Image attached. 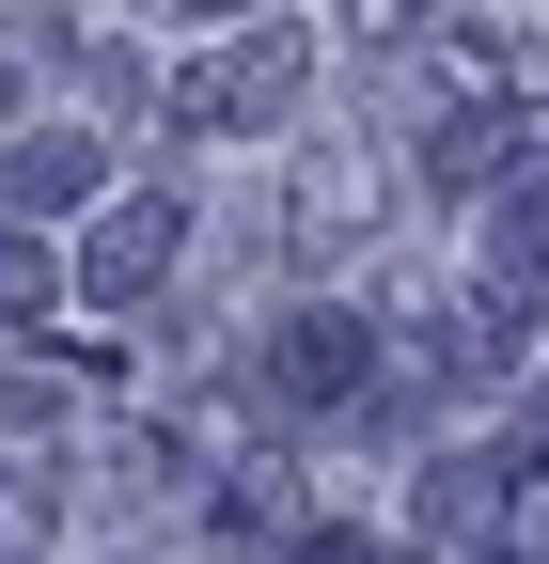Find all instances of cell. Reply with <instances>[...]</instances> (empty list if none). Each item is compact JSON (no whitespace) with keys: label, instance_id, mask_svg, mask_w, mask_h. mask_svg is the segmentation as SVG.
<instances>
[{"label":"cell","instance_id":"cell-4","mask_svg":"<svg viewBox=\"0 0 549 564\" xmlns=\"http://www.w3.org/2000/svg\"><path fill=\"white\" fill-rule=\"evenodd\" d=\"M32 299H47V251H32V236H0V314H32Z\"/></svg>","mask_w":549,"mask_h":564},{"label":"cell","instance_id":"cell-1","mask_svg":"<svg viewBox=\"0 0 549 564\" xmlns=\"http://www.w3.org/2000/svg\"><path fill=\"white\" fill-rule=\"evenodd\" d=\"M158 251H173V220H158V204H126V220L95 236V299H142V282H158Z\"/></svg>","mask_w":549,"mask_h":564},{"label":"cell","instance_id":"cell-3","mask_svg":"<svg viewBox=\"0 0 549 564\" xmlns=\"http://www.w3.org/2000/svg\"><path fill=\"white\" fill-rule=\"evenodd\" d=\"M95 188V158H79V141H63V158H17V204H79Z\"/></svg>","mask_w":549,"mask_h":564},{"label":"cell","instance_id":"cell-2","mask_svg":"<svg viewBox=\"0 0 549 564\" xmlns=\"http://www.w3.org/2000/svg\"><path fill=\"white\" fill-rule=\"evenodd\" d=\"M346 377H362V329H283V392L299 408H330Z\"/></svg>","mask_w":549,"mask_h":564}]
</instances>
